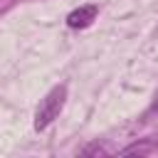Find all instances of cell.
<instances>
[{
	"label": "cell",
	"instance_id": "cell-1",
	"mask_svg": "<svg viewBox=\"0 0 158 158\" xmlns=\"http://www.w3.org/2000/svg\"><path fill=\"white\" fill-rule=\"evenodd\" d=\"M64 99H67V86H64V84H59V86H54V89L47 91V96L40 101V106H37V111H35V128H37V131L47 128V126L59 116V111H62V106H64Z\"/></svg>",
	"mask_w": 158,
	"mask_h": 158
},
{
	"label": "cell",
	"instance_id": "cell-2",
	"mask_svg": "<svg viewBox=\"0 0 158 158\" xmlns=\"http://www.w3.org/2000/svg\"><path fill=\"white\" fill-rule=\"evenodd\" d=\"M96 5H81V7H77V10H72L69 15H67V25L69 27H74V30H81V27H89L94 20H96Z\"/></svg>",
	"mask_w": 158,
	"mask_h": 158
},
{
	"label": "cell",
	"instance_id": "cell-3",
	"mask_svg": "<svg viewBox=\"0 0 158 158\" xmlns=\"http://www.w3.org/2000/svg\"><path fill=\"white\" fill-rule=\"evenodd\" d=\"M151 148H153L151 143H141V146L136 143V146H128V148H123V151H121V156H143V153H148Z\"/></svg>",
	"mask_w": 158,
	"mask_h": 158
},
{
	"label": "cell",
	"instance_id": "cell-4",
	"mask_svg": "<svg viewBox=\"0 0 158 158\" xmlns=\"http://www.w3.org/2000/svg\"><path fill=\"white\" fill-rule=\"evenodd\" d=\"M91 153H106V148L99 146V143H94V146H86V148L81 151V156H91Z\"/></svg>",
	"mask_w": 158,
	"mask_h": 158
},
{
	"label": "cell",
	"instance_id": "cell-5",
	"mask_svg": "<svg viewBox=\"0 0 158 158\" xmlns=\"http://www.w3.org/2000/svg\"><path fill=\"white\" fill-rule=\"evenodd\" d=\"M156 109H158V104H156Z\"/></svg>",
	"mask_w": 158,
	"mask_h": 158
}]
</instances>
